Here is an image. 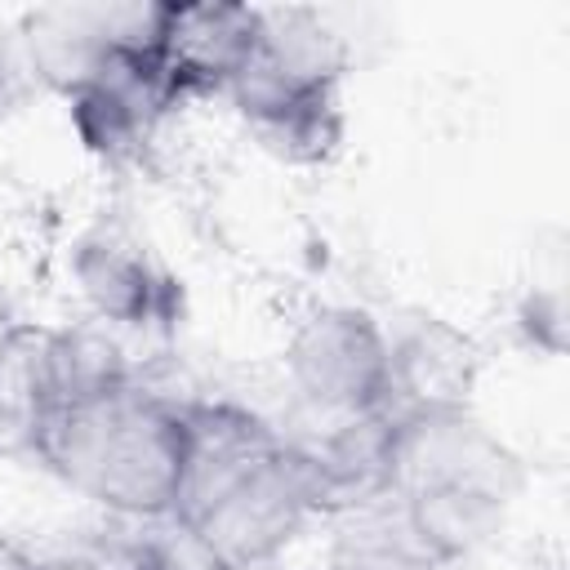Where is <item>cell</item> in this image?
I'll return each instance as SVG.
<instances>
[{"mask_svg":"<svg viewBox=\"0 0 570 570\" xmlns=\"http://www.w3.org/2000/svg\"><path fill=\"white\" fill-rule=\"evenodd\" d=\"M401 503L419 543L432 552V561L481 557L508 521L503 503L472 490H414V494H401Z\"/></svg>","mask_w":570,"mask_h":570,"instance_id":"13","label":"cell"},{"mask_svg":"<svg viewBox=\"0 0 570 570\" xmlns=\"http://www.w3.org/2000/svg\"><path fill=\"white\" fill-rule=\"evenodd\" d=\"M285 374L303 405L347 419L387 405V330L365 307H316L285 343Z\"/></svg>","mask_w":570,"mask_h":570,"instance_id":"4","label":"cell"},{"mask_svg":"<svg viewBox=\"0 0 570 570\" xmlns=\"http://www.w3.org/2000/svg\"><path fill=\"white\" fill-rule=\"evenodd\" d=\"M18 330H22V321H13V312H9V307H0V365L9 361V347H13Z\"/></svg>","mask_w":570,"mask_h":570,"instance_id":"17","label":"cell"},{"mask_svg":"<svg viewBox=\"0 0 570 570\" xmlns=\"http://www.w3.org/2000/svg\"><path fill=\"white\" fill-rule=\"evenodd\" d=\"M178 419H183V468L169 512V521L178 525L205 517L227 490H236L285 445V432H276L263 414L223 396H183Z\"/></svg>","mask_w":570,"mask_h":570,"instance_id":"5","label":"cell"},{"mask_svg":"<svg viewBox=\"0 0 570 570\" xmlns=\"http://www.w3.org/2000/svg\"><path fill=\"white\" fill-rule=\"evenodd\" d=\"M414 490H472L512 508L525 490V463L472 405L405 410L392 432V494Z\"/></svg>","mask_w":570,"mask_h":570,"instance_id":"3","label":"cell"},{"mask_svg":"<svg viewBox=\"0 0 570 570\" xmlns=\"http://www.w3.org/2000/svg\"><path fill=\"white\" fill-rule=\"evenodd\" d=\"M183 396L138 374L102 396L45 414L27 450L76 494L111 517L165 521L174 512L183 468Z\"/></svg>","mask_w":570,"mask_h":570,"instance_id":"1","label":"cell"},{"mask_svg":"<svg viewBox=\"0 0 570 570\" xmlns=\"http://www.w3.org/2000/svg\"><path fill=\"white\" fill-rule=\"evenodd\" d=\"M45 570H85V566H80L76 557H67V552H62V557H53V561H45Z\"/></svg>","mask_w":570,"mask_h":570,"instance_id":"18","label":"cell"},{"mask_svg":"<svg viewBox=\"0 0 570 570\" xmlns=\"http://www.w3.org/2000/svg\"><path fill=\"white\" fill-rule=\"evenodd\" d=\"M392 432H396V410L379 405L365 414L330 419L325 432L312 441H289L325 499V517H338L347 508H361L379 494H392Z\"/></svg>","mask_w":570,"mask_h":570,"instance_id":"11","label":"cell"},{"mask_svg":"<svg viewBox=\"0 0 570 570\" xmlns=\"http://www.w3.org/2000/svg\"><path fill=\"white\" fill-rule=\"evenodd\" d=\"M476 370V343L441 316H419L405 330L387 334V405L396 414L468 405Z\"/></svg>","mask_w":570,"mask_h":570,"instance_id":"10","label":"cell"},{"mask_svg":"<svg viewBox=\"0 0 570 570\" xmlns=\"http://www.w3.org/2000/svg\"><path fill=\"white\" fill-rule=\"evenodd\" d=\"M307 570H356V566H352V561H338V557H330L325 566H307Z\"/></svg>","mask_w":570,"mask_h":570,"instance_id":"19","label":"cell"},{"mask_svg":"<svg viewBox=\"0 0 570 570\" xmlns=\"http://www.w3.org/2000/svg\"><path fill=\"white\" fill-rule=\"evenodd\" d=\"M0 570H45V561L31 557L22 543H13V539L0 534Z\"/></svg>","mask_w":570,"mask_h":570,"instance_id":"16","label":"cell"},{"mask_svg":"<svg viewBox=\"0 0 570 570\" xmlns=\"http://www.w3.org/2000/svg\"><path fill=\"white\" fill-rule=\"evenodd\" d=\"M67 557H76L85 570H165L160 557V521H134L111 517L102 525H89Z\"/></svg>","mask_w":570,"mask_h":570,"instance_id":"15","label":"cell"},{"mask_svg":"<svg viewBox=\"0 0 570 570\" xmlns=\"http://www.w3.org/2000/svg\"><path fill=\"white\" fill-rule=\"evenodd\" d=\"M312 517H325L321 485L307 459L285 441L187 530L223 570H263L303 534Z\"/></svg>","mask_w":570,"mask_h":570,"instance_id":"2","label":"cell"},{"mask_svg":"<svg viewBox=\"0 0 570 570\" xmlns=\"http://www.w3.org/2000/svg\"><path fill=\"white\" fill-rule=\"evenodd\" d=\"M258 49V4H227V0H191L165 4L156 71L174 102L200 94H227L240 67Z\"/></svg>","mask_w":570,"mask_h":570,"instance_id":"7","label":"cell"},{"mask_svg":"<svg viewBox=\"0 0 570 570\" xmlns=\"http://www.w3.org/2000/svg\"><path fill=\"white\" fill-rule=\"evenodd\" d=\"M71 107V129L76 138L111 160V165H129L138 160L160 120L178 107L174 94L165 89L160 71H156V58H138V53H107V62L98 67V76L67 98Z\"/></svg>","mask_w":570,"mask_h":570,"instance_id":"8","label":"cell"},{"mask_svg":"<svg viewBox=\"0 0 570 570\" xmlns=\"http://www.w3.org/2000/svg\"><path fill=\"white\" fill-rule=\"evenodd\" d=\"M263 62L276 71L307 80V85H338L347 71V45L338 31L325 27L316 9H258V49Z\"/></svg>","mask_w":570,"mask_h":570,"instance_id":"14","label":"cell"},{"mask_svg":"<svg viewBox=\"0 0 570 570\" xmlns=\"http://www.w3.org/2000/svg\"><path fill=\"white\" fill-rule=\"evenodd\" d=\"M245 129L258 138L263 151H272L285 165H321L343 142V107L338 85H307L258 53L240 67V76L223 94Z\"/></svg>","mask_w":570,"mask_h":570,"instance_id":"6","label":"cell"},{"mask_svg":"<svg viewBox=\"0 0 570 570\" xmlns=\"http://www.w3.org/2000/svg\"><path fill=\"white\" fill-rule=\"evenodd\" d=\"M27 62L49 94H80L98 67L107 62L111 45V4H53L27 13L18 27Z\"/></svg>","mask_w":570,"mask_h":570,"instance_id":"12","label":"cell"},{"mask_svg":"<svg viewBox=\"0 0 570 570\" xmlns=\"http://www.w3.org/2000/svg\"><path fill=\"white\" fill-rule=\"evenodd\" d=\"M71 281L102 325H174L183 294L174 276L125 232L98 227L71 249Z\"/></svg>","mask_w":570,"mask_h":570,"instance_id":"9","label":"cell"}]
</instances>
